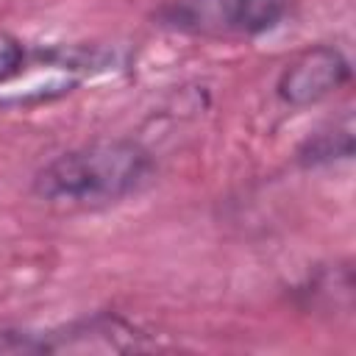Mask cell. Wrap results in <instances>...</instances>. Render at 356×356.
Listing matches in <instances>:
<instances>
[{"mask_svg":"<svg viewBox=\"0 0 356 356\" xmlns=\"http://www.w3.org/2000/svg\"><path fill=\"white\" fill-rule=\"evenodd\" d=\"M147 172L150 156L136 142H95L39 170L33 192L53 206L97 209L136 192Z\"/></svg>","mask_w":356,"mask_h":356,"instance_id":"1","label":"cell"},{"mask_svg":"<svg viewBox=\"0 0 356 356\" xmlns=\"http://www.w3.org/2000/svg\"><path fill=\"white\" fill-rule=\"evenodd\" d=\"M95 58L81 50H28L0 39V106L53 100L89 75Z\"/></svg>","mask_w":356,"mask_h":356,"instance_id":"2","label":"cell"},{"mask_svg":"<svg viewBox=\"0 0 356 356\" xmlns=\"http://www.w3.org/2000/svg\"><path fill=\"white\" fill-rule=\"evenodd\" d=\"M281 17V0H184L175 22L206 33H256Z\"/></svg>","mask_w":356,"mask_h":356,"instance_id":"3","label":"cell"},{"mask_svg":"<svg viewBox=\"0 0 356 356\" xmlns=\"http://www.w3.org/2000/svg\"><path fill=\"white\" fill-rule=\"evenodd\" d=\"M350 70L339 50L334 47H312L300 53L278 78V97L289 106H309L337 92L348 81Z\"/></svg>","mask_w":356,"mask_h":356,"instance_id":"4","label":"cell"},{"mask_svg":"<svg viewBox=\"0 0 356 356\" xmlns=\"http://www.w3.org/2000/svg\"><path fill=\"white\" fill-rule=\"evenodd\" d=\"M56 342H47L50 353H83V350H136L139 334L117 317H95L78 325H70L64 334H53Z\"/></svg>","mask_w":356,"mask_h":356,"instance_id":"5","label":"cell"}]
</instances>
